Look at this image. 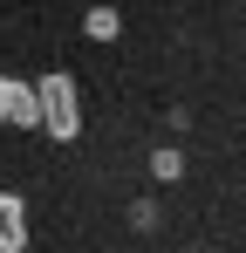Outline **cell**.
Segmentation results:
<instances>
[{"mask_svg":"<svg viewBox=\"0 0 246 253\" xmlns=\"http://www.w3.org/2000/svg\"><path fill=\"white\" fill-rule=\"evenodd\" d=\"M41 130L55 137V144H69L82 137V96H76V76H41Z\"/></svg>","mask_w":246,"mask_h":253,"instance_id":"obj_1","label":"cell"},{"mask_svg":"<svg viewBox=\"0 0 246 253\" xmlns=\"http://www.w3.org/2000/svg\"><path fill=\"white\" fill-rule=\"evenodd\" d=\"M0 124L14 130H41V89L21 76H0Z\"/></svg>","mask_w":246,"mask_h":253,"instance_id":"obj_2","label":"cell"},{"mask_svg":"<svg viewBox=\"0 0 246 253\" xmlns=\"http://www.w3.org/2000/svg\"><path fill=\"white\" fill-rule=\"evenodd\" d=\"M28 247V206L14 192H0V253H21Z\"/></svg>","mask_w":246,"mask_h":253,"instance_id":"obj_3","label":"cell"},{"mask_svg":"<svg viewBox=\"0 0 246 253\" xmlns=\"http://www.w3.org/2000/svg\"><path fill=\"white\" fill-rule=\"evenodd\" d=\"M117 7H89V14H82V35H89V42H117Z\"/></svg>","mask_w":246,"mask_h":253,"instance_id":"obj_4","label":"cell"},{"mask_svg":"<svg viewBox=\"0 0 246 253\" xmlns=\"http://www.w3.org/2000/svg\"><path fill=\"white\" fill-rule=\"evenodd\" d=\"M151 171H158V178H178L185 158H178V151H151Z\"/></svg>","mask_w":246,"mask_h":253,"instance_id":"obj_5","label":"cell"}]
</instances>
